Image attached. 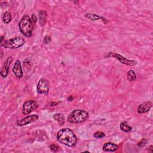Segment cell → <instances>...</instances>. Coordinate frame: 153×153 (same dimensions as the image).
I'll return each mask as SVG.
<instances>
[{"mask_svg": "<svg viewBox=\"0 0 153 153\" xmlns=\"http://www.w3.org/2000/svg\"><path fill=\"white\" fill-rule=\"evenodd\" d=\"M57 139L61 143L69 146H74L77 142L76 136L74 133L68 128H63L57 133Z\"/></svg>", "mask_w": 153, "mask_h": 153, "instance_id": "1", "label": "cell"}, {"mask_svg": "<svg viewBox=\"0 0 153 153\" xmlns=\"http://www.w3.org/2000/svg\"><path fill=\"white\" fill-rule=\"evenodd\" d=\"M19 30L26 37L30 38L33 30V23L31 18L27 15H25L20 19L19 23Z\"/></svg>", "mask_w": 153, "mask_h": 153, "instance_id": "2", "label": "cell"}, {"mask_svg": "<svg viewBox=\"0 0 153 153\" xmlns=\"http://www.w3.org/2000/svg\"><path fill=\"white\" fill-rule=\"evenodd\" d=\"M25 42L26 40L21 36H16L8 40H5V39H4V36H1V46L4 47L5 48H18L23 46L25 44Z\"/></svg>", "mask_w": 153, "mask_h": 153, "instance_id": "3", "label": "cell"}, {"mask_svg": "<svg viewBox=\"0 0 153 153\" xmlns=\"http://www.w3.org/2000/svg\"><path fill=\"white\" fill-rule=\"evenodd\" d=\"M88 118V113L83 109H74L68 117L67 121L71 123L76 124L85 121Z\"/></svg>", "mask_w": 153, "mask_h": 153, "instance_id": "4", "label": "cell"}, {"mask_svg": "<svg viewBox=\"0 0 153 153\" xmlns=\"http://www.w3.org/2000/svg\"><path fill=\"white\" fill-rule=\"evenodd\" d=\"M38 104L36 102L29 100L26 101L23 105L22 114L25 115H27L30 114L32 111L35 110L38 107Z\"/></svg>", "mask_w": 153, "mask_h": 153, "instance_id": "5", "label": "cell"}, {"mask_svg": "<svg viewBox=\"0 0 153 153\" xmlns=\"http://www.w3.org/2000/svg\"><path fill=\"white\" fill-rule=\"evenodd\" d=\"M49 81L44 78H42L38 81L37 84V91L40 94H47L49 91Z\"/></svg>", "mask_w": 153, "mask_h": 153, "instance_id": "6", "label": "cell"}, {"mask_svg": "<svg viewBox=\"0 0 153 153\" xmlns=\"http://www.w3.org/2000/svg\"><path fill=\"white\" fill-rule=\"evenodd\" d=\"M39 117L36 114H33V115H30L26 116L25 118H23L20 120H17V125L18 126H26L28 124H30L31 123L36 121L37 120H38Z\"/></svg>", "mask_w": 153, "mask_h": 153, "instance_id": "7", "label": "cell"}, {"mask_svg": "<svg viewBox=\"0 0 153 153\" xmlns=\"http://www.w3.org/2000/svg\"><path fill=\"white\" fill-rule=\"evenodd\" d=\"M108 57H113L116 59H117L120 62H121L123 64H126L127 65H130V66H133L136 64V62L134 60H131L126 59V57H123V56L115 53H108Z\"/></svg>", "mask_w": 153, "mask_h": 153, "instance_id": "8", "label": "cell"}, {"mask_svg": "<svg viewBox=\"0 0 153 153\" xmlns=\"http://www.w3.org/2000/svg\"><path fill=\"white\" fill-rule=\"evenodd\" d=\"M12 61H13V58L11 57H9L4 62V66L2 68L1 70V72H0L1 73V75L2 77L5 78L7 76V75L8 74L10 66Z\"/></svg>", "mask_w": 153, "mask_h": 153, "instance_id": "9", "label": "cell"}, {"mask_svg": "<svg viewBox=\"0 0 153 153\" xmlns=\"http://www.w3.org/2000/svg\"><path fill=\"white\" fill-rule=\"evenodd\" d=\"M13 72L16 75V76L18 78H20L23 76V71H22V68L21 66L20 62L19 60H16L13 68H12Z\"/></svg>", "mask_w": 153, "mask_h": 153, "instance_id": "10", "label": "cell"}, {"mask_svg": "<svg viewBox=\"0 0 153 153\" xmlns=\"http://www.w3.org/2000/svg\"><path fill=\"white\" fill-rule=\"evenodd\" d=\"M152 103L150 102H144L139 105L137 108V112L139 114H144L148 112L152 107Z\"/></svg>", "mask_w": 153, "mask_h": 153, "instance_id": "11", "label": "cell"}, {"mask_svg": "<svg viewBox=\"0 0 153 153\" xmlns=\"http://www.w3.org/2000/svg\"><path fill=\"white\" fill-rule=\"evenodd\" d=\"M102 149L105 152H114L118 149V146L112 142H107L103 145Z\"/></svg>", "mask_w": 153, "mask_h": 153, "instance_id": "12", "label": "cell"}, {"mask_svg": "<svg viewBox=\"0 0 153 153\" xmlns=\"http://www.w3.org/2000/svg\"><path fill=\"white\" fill-rule=\"evenodd\" d=\"M39 23L41 26H44L47 20V13L45 11H39L38 12Z\"/></svg>", "mask_w": 153, "mask_h": 153, "instance_id": "13", "label": "cell"}, {"mask_svg": "<svg viewBox=\"0 0 153 153\" xmlns=\"http://www.w3.org/2000/svg\"><path fill=\"white\" fill-rule=\"evenodd\" d=\"M53 118L56 121H57L58 123L59 124V125H60V126H62L65 124V117L63 114H61V113L54 114L53 115Z\"/></svg>", "mask_w": 153, "mask_h": 153, "instance_id": "14", "label": "cell"}, {"mask_svg": "<svg viewBox=\"0 0 153 153\" xmlns=\"http://www.w3.org/2000/svg\"><path fill=\"white\" fill-rule=\"evenodd\" d=\"M120 128L124 132H129L131 130L132 127L128 125L127 122L122 121L120 124Z\"/></svg>", "mask_w": 153, "mask_h": 153, "instance_id": "15", "label": "cell"}, {"mask_svg": "<svg viewBox=\"0 0 153 153\" xmlns=\"http://www.w3.org/2000/svg\"><path fill=\"white\" fill-rule=\"evenodd\" d=\"M127 78L129 81H133L136 79V75L134 71L129 70L127 74Z\"/></svg>", "mask_w": 153, "mask_h": 153, "instance_id": "16", "label": "cell"}, {"mask_svg": "<svg viewBox=\"0 0 153 153\" xmlns=\"http://www.w3.org/2000/svg\"><path fill=\"white\" fill-rule=\"evenodd\" d=\"M2 20L3 22L6 23L8 24L9 23L11 20V13L9 11H6L4 13L3 16H2Z\"/></svg>", "mask_w": 153, "mask_h": 153, "instance_id": "17", "label": "cell"}, {"mask_svg": "<svg viewBox=\"0 0 153 153\" xmlns=\"http://www.w3.org/2000/svg\"><path fill=\"white\" fill-rule=\"evenodd\" d=\"M84 17L91 20H97L100 19L102 18V17L97 15V14H90V13H87L84 15Z\"/></svg>", "mask_w": 153, "mask_h": 153, "instance_id": "18", "label": "cell"}, {"mask_svg": "<svg viewBox=\"0 0 153 153\" xmlns=\"http://www.w3.org/2000/svg\"><path fill=\"white\" fill-rule=\"evenodd\" d=\"M93 136L96 138L100 139V138H102V137H105V134L102 131H97V132L94 133V134H93Z\"/></svg>", "mask_w": 153, "mask_h": 153, "instance_id": "19", "label": "cell"}, {"mask_svg": "<svg viewBox=\"0 0 153 153\" xmlns=\"http://www.w3.org/2000/svg\"><path fill=\"white\" fill-rule=\"evenodd\" d=\"M50 148L51 150L53 152H56L57 151H58V149H59V146L56 145H51Z\"/></svg>", "mask_w": 153, "mask_h": 153, "instance_id": "20", "label": "cell"}, {"mask_svg": "<svg viewBox=\"0 0 153 153\" xmlns=\"http://www.w3.org/2000/svg\"><path fill=\"white\" fill-rule=\"evenodd\" d=\"M146 140H145V139H143L140 140V142L138 143V146L142 147V146H144L146 145Z\"/></svg>", "mask_w": 153, "mask_h": 153, "instance_id": "21", "label": "cell"}, {"mask_svg": "<svg viewBox=\"0 0 153 153\" xmlns=\"http://www.w3.org/2000/svg\"><path fill=\"white\" fill-rule=\"evenodd\" d=\"M51 41V38L50 36H45L44 38V42L45 44H48Z\"/></svg>", "mask_w": 153, "mask_h": 153, "instance_id": "22", "label": "cell"}, {"mask_svg": "<svg viewBox=\"0 0 153 153\" xmlns=\"http://www.w3.org/2000/svg\"><path fill=\"white\" fill-rule=\"evenodd\" d=\"M31 19H32V22H33V25H35V24L36 23V21H37V18H36V16L35 15V14H33L32 15V17H31Z\"/></svg>", "mask_w": 153, "mask_h": 153, "instance_id": "23", "label": "cell"}]
</instances>
